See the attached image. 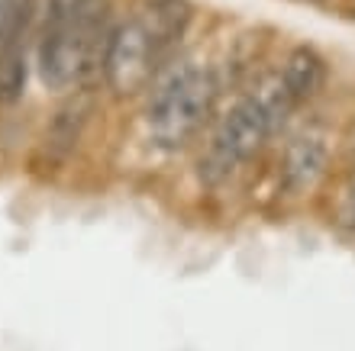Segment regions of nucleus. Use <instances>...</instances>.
<instances>
[{
    "mask_svg": "<svg viewBox=\"0 0 355 351\" xmlns=\"http://www.w3.org/2000/svg\"><path fill=\"white\" fill-rule=\"evenodd\" d=\"M216 100L214 71L197 65H175L165 71L149 100V129L155 145L181 148L210 116Z\"/></svg>",
    "mask_w": 355,
    "mask_h": 351,
    "instance_id": "f257e3e1",
    "label": "nucleus"
},
{
    "mask_svg": "<svg viewBox=\"0 0 355 351\" xmlns=\"http://www.w3.org/2000/svg\"><path fill=\"white\" fill-rule=\"evenodd\" d=\"M268 136H271V126L265 120V110L259 107V100L255 97H243L216 123L214 145H210L207 161H200V174L210 184H216L236 165H243V161L259 155L265 148V142H268Z\"/></svg>",
    "mask_w": 355,
    "mask_h": 351,
    "instance_id": "f03ea898",
    "label": "nucleus"
},
{
    "mask_svg": "<svg viewBox=\"0 0 355 351\" xmlns=\"http://www.w3.org/2000/svg\"><path fill=\"white\" fill-rule=\"evenodd\" d=\"M155 62L159 55L152 48V39L142 26V19H126L110 29L107 52H103V81L116 97L139 93L152 81Z\"/></svg>",
    "mask_w": 355,
    "mask_h": 351,
    "instance_id": "7ed1b4c3",
    "label": "nucleus"
},
{
    "mask_svg": "<svg viewBox=\"0 0 355 351\" xmlns=\"http://www.w3.org/2000/svg\"><path fill=\"white\" fill-rule=\"evenodd\" d=\"M39 74L49 91H65L81 81V58L68 33L65 0H49L46 7V23L39 33Z\"/></svg>",
    "mask_w": 355,
    "mask_h": 351,
    "instance_id": "20e7f679",
    "label": "nucleus"
},
{
    "mask_svg": "<svg viewBox=\"0 0 355 351\" xmlns=\"http://www.w3.org/2000/svg\"><path fill=\"white\" fill-rule=\"evenodd\" d=\"M329 168V148L323 136L304 132L297 139H291L281 158V187L291 197H304L323 181Z\"/></svg>",
    "mask_w": 355,
    "mask_h": 351,
    "instance_id": "39448f33",
    "label": "nucleus"
},
{
    "mask_svg": "<svg viewBox=\"0 0 355 351\" xmlns=\"http://www.w3.org/2000/svg\"><path fill=\"white\" fill-rule=\"evenodd\" d=\"M87 116H91V93H75L65 107H58L46 136H42V145H39V158H42L46 171H55L58 165L68 161V155L75 152L78 139H81Z\"/></svg>",
    "mask_w": 355,
    "mask_h": 351,
    "instance_id": "423d86ee",
    "label": "nucleus"
},
{
    "mask_svg": "<svg viewBox=\"0 0 355 351\" xmlns=\"http://www.w3.org/2000/svg\"><path fill=\"white\" fill-rule=\"evenodd\" d=\"M191 17H194V7L187 0H149L146 3V13L139 19L152 39L155 55H162L165 48H171L184 36V29L191 26Z\"/></svg>",
    "mask_w": 355,
    "mask_h": 351,
    "instance_id": "0eeeda50",
    "label": "nucleus"
},
{
    "mask_svg": "<svg viewBox=\"0 0 355 351\" xmlns=\"http://www.w3.org/2000/svg\"><path fill=\"white\" fill-rule=\"evenodd\" d=\"M281 84H284V91L294 103H307L313 100L323 87V78H327V65H323V58L313 52L310 46H297L291 48V55L284 58V65H281Z\"/></svg>",
    "mask_w": 355,
    "mask_h": 351,
    "instance_id": "6e6552de",
    "label": "nucleus"
},
{
    "mask_svg": "<svg viewBox=\"0 0 355 351\" xmlns=\"http://www.w3.org/2000/svg\"><path fill=\"white\" fill-rule=\"evenodd\" d=\"M26 29H7L0 33V103H17L26 93V46H23Z\"/></svg>",
    "mask_w": 355,
    "mask_h": 351,
    "instance_id": "1a4fd4ad",
    "label": "nucleus"
},
{
    "mask_svg": "<svg viewBox=\"0 0 355 351\" xmlns=\"http://www.w3.org/2000/svg\"><path fill=\"white\" fill-rule=\"evenodd\" d=\"M333 222L343 232L355 235V168L346 174V181L339 184V197H336V210H333Z\"/></svg>",
    "mask_w": 355,
    "mask_h": 351,
    "instance_id": "9d476101",
    "label": "nucleus"
},
{
    "mask_svg": "<svg viewBox=\"0 0 355 351\" xmlns=\"http://www.w3.org/2000/svg\"><path fill=\"white\" fill-rule=\"evenodd\" d=\"M7 3H10V0H0V23H3V13H7Z\"/></svg>",
    "mask_w": 355,
    "mask_h": 351,
    "instance_id": "9b49d317",
    "label": "nucleus"
},
{
    "mask_svg": "<svg viewBox=\"0 0 355 351\" xmlns=\"http://www.w3.org/2000/svg\"><path fill=\"white\" fill-rule=\"evenodd\" d=\"M349 145H352V152H355V129H352V136H349Z\"/></svg>",
    "mask_w": 355,
    "mask_h": 351,
    "instance_id": "f8f14e48",
    "label": "nucleus"
},
{
    "mask_svg": "<svg viewBox=\"0 0 355 351\" xmlns=\"http://www.w3.org/2000/svg\"><path fill=\"white\" fill-rule=\"evenodd\" d=\"M304 3H320V0H304Z\"/></svg>",
    "mask_w": 355,
    "mask_h": 351,
    "instance_id": "ddd939ff",
    "label": "nucleus"
}]
</instances>
